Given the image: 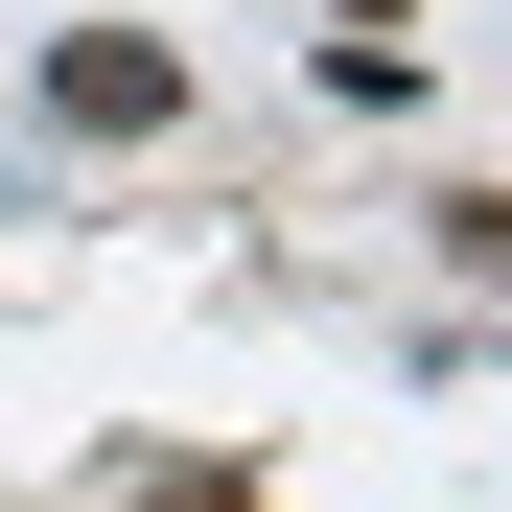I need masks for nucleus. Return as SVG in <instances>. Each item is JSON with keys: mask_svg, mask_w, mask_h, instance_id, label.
Here are the masks:
<instances>
[{"mask_svg": "<svg viewBox=\"0 0 512 512\" xmlns=\"http://www.w3.org/2000/svg\"><path fill=\"white\" fill-rule=\"evenodd\" d=\"M47 117L70 140H163V117H187V47H163V24H70L47 47Z\"/></svg>", "mask_w": 512, "mask_h": 512, "instance_id": "obj_1", "label": "nucleus"}, {"mask_svg": "<svg viewBox=\"0 0 512 512\" xmlns=\"http://www.w3.org/2000/svg\"><path fill=\"white\" fill-rule=\"evenodd\" d=\"M140 512H256V489L233 466H140Z\"/></svg>", "mask_w": 512, "mask_h": 512, "instance_id": "obj_2", "label": "nucleus"}]
</instances>
